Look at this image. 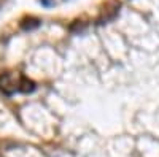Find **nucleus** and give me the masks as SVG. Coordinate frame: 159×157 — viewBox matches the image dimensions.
<instances>
[{
  "mask_svg": "<svg viewBox=\"0 0 159 157\" xmlns=\"http://www.w3.org/2000/svg\"><path fill=\"white\" fill-rule=\"evenodd\" d=\"M19 83H21V76L16 81L15 76L11 73H2L0 75V90L5 95H13L15 92H19Z\"/></svg>",
  "mask_w": 159,
  "mask_h": 157,
  "instance_id": "nucleus-1",
  "label": "nucleus"
},
{
  "mask_svg": "<svg viewBox=\"0 0 159 157\" xmlns=\"http://www.w3.org/2000/svg\"><path fill=\"white\" fill-rule=\"evenodd\" d=\"M40 24H42V21H40V19L29 16V18H24L19 25H21L22 30H34V29H38L40 27Z\"/></svg>",
  "mask_w": 159,
  "mask_h": 157,
  "instance_id": "nucleus-2",
  "label": "nucleus"
},
{
  "mask_svg": "<svg viewBox=\"0 0 159 157\" xmlns=\"http://www.w3.org/2000/svg\"><path fill=\"white\" fill-rule=\"evenodd\" d=\"M35 90V83L29 78H25L21 75V83H19V92H24V94H29V92H34Z\"/></svg>",
  "mask_w": 159,
  "mask_h": 157,
  "instance_id": "nucleus-3",
  "label": "nucleus"
},
{
  "mask_svg": "<svg viewBox=\"0 0 159 157\" xmlns=\"http://www.w3.org/2000/svg\"><path fill=\"white\" fill-rule=\"evenodd\" d=\"M40 3H42L43 7H51L52 3H54V0H40Z\"/></svg>",
  "mask_w": 159,
  "mask_h": 157,
  "instance_id": "nucleus-4",
  "label": "nucleus"
}]
</instances>
